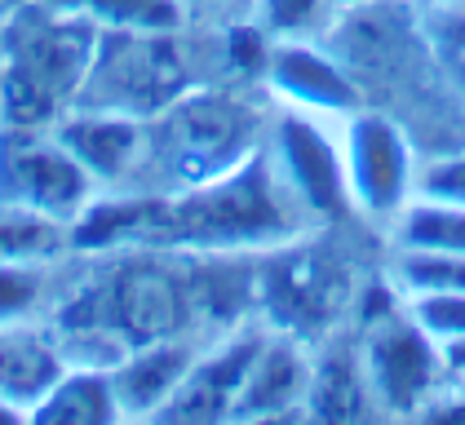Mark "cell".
Returning a JSON list of instances; mask_svg holds the SVG:
<instances>
[{
  "mask_svg": "<svg viewBox=\"0 0 465 425\" xmlns=\"http://www.w3.org/2000/svg\"><path fill=\"white\" fill-rule=\"evenodd\" d=\"M302 204L292 200L271 155L252 151L226 173L178 186L169 195L89 204L72 226V244H151L200 248V252H240V248H284L302 231Z\"/></svg>",
  "mask_w": 465,
  "mask_h": 425,
  "instance_id": "obj_1",
  "label": "cell"
},
{
  "mask_svg": "<svg viewBox=\"0 0 465 425\" xmlns=\"http://www.w3.org/2000/svg\"><path fill=\"white\" fill-rule=\"evenodd\" d=\"M103 27L63 0L23 5L5 27L0 111L5 124L49 129L80 98Z\"/></svg>",
  "mask_w": 465,
  "mask_h": 425,
  "instance_id": "obj_2",
  "label": "cell"
},
{
  "mask_svg": "<svg viewBox=\"0 0 465 425\" xmlns=\"http://www.w3.org/2000/svg\"><path fill=\"white\" fill-rule=\"evenodd\" d=\"M186 89H191V75H186V58L178 49V32L103 27L75 106L155 120L164 106L178 103Z\"/></svg>",
  "mask_w": 465,
  "mask_h": 425,
  "instance_id": "obj_3",
  "label": "cell"
},
{
  "mask_svg": "<svg viewBox=\"0 0 465 425\" xmlns=\"http://www.w3.org/2000/svg\"><path fill=\"white\" fill-rule=\"evenodd\" d=\"M186 315H191V288L164 266L134 262L75 306L72 328L84 341H103L111 363H120L138 346L178 337Z\"/></svg>",
  "mask_w": 465,
  "mask_h": 425,
  "instance_id": "obj_4",
  "label": "cell"
},
{
  "mask_svg": "<svg viewBox=\"0 0 465 425\" xmlns=\"http://www.w3.org/2000/svg\"><path fill=\"white\" fill-rule=\"evenodd\" d=\"M146 151L178 186H195L244 164L252 155V111L226 94H182L155 120H146ZM173 186V191H178Z\"/></svg>",
  "mask_w": 465,
  "mask_h": 425,
  "instance_id": "obj_5",
  "label": "cell"
},
{
  "mask_svg": "<svg viewBox=\"0 0 465 425\" xmlns=\"http://www.w3.org/2000/svg\"><path fill=\"white\" fill-rule=\"evenodd\" d=\"M98 200V177L72 155V146L49 129L5 124L0 129V204L45 212L75 226Z\"/></svg>",
  "mask_w": 465,
  "mask_h": 425,
  "instance_id": "obj_6",
  "label": "cell"
},
{
  "mask_svg": "<svg viewBox=\"0 0 465 425\" xmlns=\"http://www.w3.org/2000/svg\"><path fill=\"white\" fill-rule=\"evenodd\" d=\"M359 359L368 372V386L381 412H421L430 394L448 381L443 346L412 319L403 292L399 301H386L377 315H363V341Z\"/></svg>",
  "mask_w": 465,
  "mask_h": 425,
  "instance_id": "obj_7",
  "label": "cell"
},
{
  "mask_svg": "<svg viewBox=\"0 0 465 425\" xmlns=\"http://www.w3.org/2000/svg\"><path fill=\"white\" fill-rule=\"evenodd\" d=\"M341 155H346L351 204L377 222H399L403 209L417 200V173H421L399 120H391L386 111L359 106L355 115H346Z\"/></svg>",
  "mask_w": 465,
  "mask_h": 425,
  "instance_id": "obj_8",
  "label": "cell"
},
{
  "mask_svg": "<svg viewBox=\"0 0 465 425\" xmlns=\"http://www.w3.org/2000/svg\"><path fill=\"white\" fill-rule=\"evenodd\" d=\"M271 164L284 177L292 200L315 217H341L351 212V186H346V155L341 142L323 129V115L288 106L271 133Z\"/></svg>",
  "mask_w": 465,
  "mask_h": 425,
  "instance_id": "obj_9",
  "label": "cell"
},
{
  "mask_svg": "<svg viewBox=\"0 0 465 425\" xmlns=\"http://www.w3.org/2000/svg\"><path fill=\"white\" fill-rule=\"evenodd\" d=\"M266 80L271 89L297 111H311V115H355L363 98H359L355 75L341 67L332 54H323L315 44H306L302 35H284V40H271V54H266Z\"/></svg>",
  "mask_w": 465,
  "mask_h": 425,
  "instance_id": "obj_10",
  "label": "cell"
},
{
  "mask_svg": "<svg viewBox=\"0 0 465 425\" xmlns=\"http://www.w3.org/2000/svg\"><path fill=\"white\" fill-rule=\"evenodd\" d=\"M262 341H266L262 332H240V337L222 341L217 351L195 354V363L186 368V377L169 394V403L155 412V421H231L240 386L249 377Z\"/></svg>",
  "mask_w": 465,
  "mask_h": 425,
  "instance_id": "obj_11",
  "label": "cell"
},
{
  "mask_svg": "<svg viewBox=\"0 0 465 425\" xmlns=\"http://www.w3.org/2000/svg\"><path fill=\"white\" fill-rule=\"evenodd\" d=\"M311 363L292 337H266L252 359L249 377L240 386L231 421H280V417H306L311 394Z\"/></svg>",
  "mask_w": 465,
  "mask_h": 425,
  "instance_id": "obj_12",
  "label": "cell"
},
{
  "mask_svg": "<svg viewBox=\"0 0 465 425\" xmlns=\"http://www.w3.org/2000/svg\"><path fill=\"white\" fill-rule=\"evenodd\" d=\"M54 133L72 146V155L98 177V182H115L129 177L143 160L146 146V120L134 115H115V111H67Z\"/></svg>",
  "mask_w": 465,
  "mask_h": 425,
  "instance_id": "obj_13",
  "label": "cell"
},
{
  "mask_svg": "<svg viewBox=\"0 0 465 425\" xmlns=\"http://www.w3.org/2000/svg\"><path fill=\"white\" fill-rule=\"evenodd\" d=\"M67 359L54 337H45L27 319H0V403H9L23 421L36 399L63 377Z\"/></svg>",
  "mask_w": 465,
  "mask_h": 425,
  "instance_id": "obj_14",
  "label": "cell"
},
{
  "mask_svg": "<svg viewBox=\"0 0 465 425\" xmlns=\"http://www.w3.org/2000/svg\"><path fill=\"white\" fill-rule=\"evenodd\" d=\"M191 363H195V351L178 337L129 351L120 363H111V386L120 399V412L124 417H155L169 403V394L182 386Z\"/></svg>",
  "mask_w": 465,
  "mask_h": 425,
  "instance_id": "obj_15",
  "label": "cell"
},
{
  "mask_svg": "<svg viewBox=\"0 0 465 425\" xmlns=\"http://www.w3.org/2000/svg\"><path fill=\"white\" fill-rule=\"evenodd\" d=\"M120 399L111 386V368L103 363H80L63 368V377L36 399V408L27 412V421L45 425H111L120 421Z\"/></svg>",
  "mask_w": 465,
  "mask_h": 425,
  "instance_id": "obj_16",
  "label": "cell"
},
{
  "mask_svg": "<svg viewBox=\"0 0 465 425\" xmlns=\"http://www.w3.org/2000/svg\"><path fill=\"white\" fill-rule=\"evenodd\" d=\"M368 412H381L359 351H328L311 363V394H306V417L323 421H355Z\"/></svg>",
  "mask_w": 465,
  "mask_h": 425,
  "instance_id": "obj_17",
  "label": "cell"
},
{
  "mask_svg": "<svg viewBox=\"0 0 465 425\" xmlns=\"http://www.w3.org/2000/svg\"><path fill=\"white\" fill-rule=\"evenodd\" d=\"M67 244H72V226L67 222L0 204V266H32V271H40L45 262L63 257Z\"/></svg>",
  "mask_w": 465,
  "mask_h": 425,
  "instance_id": "obj_18",
  "label": "cell"
},
{
  "mask_svg": "<svg viewBox=\"0 0 465 425\" xmlns=\"http://www.w3.org/2000/svg\"><path fill=\"white\" fill-rule=\"evenodd\" d=\"M399 248H426V252H465V209L439 200H412L394 222Z\"/></svg>",
  "mask_w": 465,
  "mask_h": 425,
  "instance_id": "obj_19",
  "label": "cell"
},
{
  "mask_svg": "<svg viewBox=\"0 0 465 425\" xmlns=\"http://www.w3.org/2000/svg\"><path fill=\"white\" fill-rule=\"evenodd\" d=\"M89 14L98 27H129V32H178L186 23L182 0H63Z\"/></svg>",
  "mask_w": 465,
  "mask_h": 425,
  "instance_id": "obj_20",
  "label": "cell"
},
{
  "mask_svg": "<svg viewBox=\"0 0 465 425\" xmlns=\"http://www.w3.org/2000/svg\"><path fill=\"white\" fill-rule=\"evenodd\" d=\"M412 319L426 328L439 346L465 337V292L461 288H399Z\"/></svg>",
  "mask_w": 465,
  "mask_h": 425,
  "instance_id": "obj_21",
  "label": "cell"
},
{
  "mask_svg": "<svg viewBox=\"0 0 465 425\" xmlns=\"http://www.w3.org/2000/svg\"><path fill=\"white\" fill-rule=\"evenodd\" d=\"M399 288H461L465 292V252H426V248H399L394 257Z\"/></svg>",
  "mask_w": 465,
  "mask_h": 425,
  "instance_id": "obj_22",
  "label": "cell"
},
{
  "mask_svg": "<svg viewBox=\"0 0 465 425\" xmlns=\"http://www.w3.org/2000/svg\"><path fill=\"white\" fill-rule=\"evenodd\" d=\"M332 0H257V14H262V32L271 40H284V35H306L311 27H320L323 9Z\"/></svg>",
  "mask_w": 465,
  "mask_h": 425,
  "instance_id": "obj_23",
  "label": "cell"
},
{
  "mask_svg": "<svg viewBox=\"0 0 465 425\" xmlns=\"http://www.w3.org/2000/svg\"><path fill=\"white\" fill-rule=\"evenodd\" d=\"M417 200H439V204H461L465 209V146L434 155L417 173Z\"/></svg>",
  "mask_w": 465,
  "mask_h": 425,
  "instance_id": "obj_24",
  "label": "cell"
},
{
  "mask_svg": "<svg viewBox=\"0 0 465 425\" xmlns=\"http://www.w3.org/2000/svg\"><path fill=\"white\" fill-rule=\"evenodd\" d=\"M40 301V271L0 266V319H27Z\"/></svg>",
  "mask_w": 465,
  "mask_h": 425,
  "instance_id": "obj_25",
  "label": "cell"
},
{
  "mask_svg": "<svg viewBox=\"0 0 465 425\" xmlns=\"http://www.w3.org/2000/svg\"><path fill=\"white\" fill-rule=\"evenodd\" d=\"M434 49H439L448 75H457L465 84V14L461 9H443V18L434 23Z\"/></svg>",
  "mask_w": 465,
  "mask_h": 425,
  "instance_id": "obj_26",
  "label": "cell"
},
{
  "mask_svg": "<svg viewBox=\"0 0 465 425\" xmlns=\"http://www.w3.org/2000/svg\"><path fill=\"white\" fill-rule=\"evenodd\" d=\"M443 368H448L452 381H465V337H457V341L443 346Z\"/></svg>",
  "mask_w": 465,
  "mask_h": 425,
  "instance_id": "obj_27",
  "label": "cell"
},
{
  "mask_svg": "<svg viewBox=\"0 0 465 425\" xmlns=\"http://www.w3.org/2000/svg\"><path fill=\"white\" fill-rule=\"evenodd\" d=\"M0 421H23V417H18V412H14L9 403H0Z\"/></svg>",
  "mask_w": 465,
  "mask_h": 425,
  "instance_id": "obj_28",
  "label": "cell"
},
{
  "mask_svg": "<svg viewBox=\"0 0 465 425\" xmlns=\"http://www.w3.org/2000/svg\"><path fill=\"white\" fill-rule=\"evenodd\" d=\"M332 5H341V9H355V5H372V0H332Z\"/></svg>",
  "mask_w": 465,
  "mask_h": 425,
  "instance_id": "obj_29",
  "label": "cell"
},
{
  "mask_svg": "<svg viewBox=\"0 0 465 425\" xmlns=\"http://www.w3.org/2000/svg\"><path fill=\"white\" fill-rule=\"evenodd\" d=\"M0 129H5V111H0Z\"/></svg>",
  "mask_w": 465,
  "mask_h": 425,
  "instance_id": "obj_30",
  "label": "cell"
}]
</instances>
